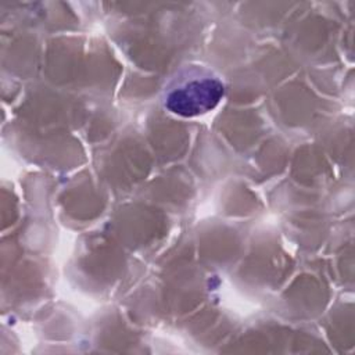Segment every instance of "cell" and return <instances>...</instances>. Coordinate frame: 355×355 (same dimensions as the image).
Returning a JSON list of instances; mask_svg holds the SVG:
<instances>
[{"label": "cell", "instance_id": "cell-1", "mask_svg": "<svg viewBox=\"0 0 355 355\" xmlns=\"http://www.w3.org/2000/svg\"><path fill=\"white\" fill-rule=\"evenodd\" d=\"M225 94V86L218 76L205 69H187L166 89L165 108L184 118H193L214 110Z\"/></svg>", "mask_w": 355, "mask_h": 355}]
</instances>
